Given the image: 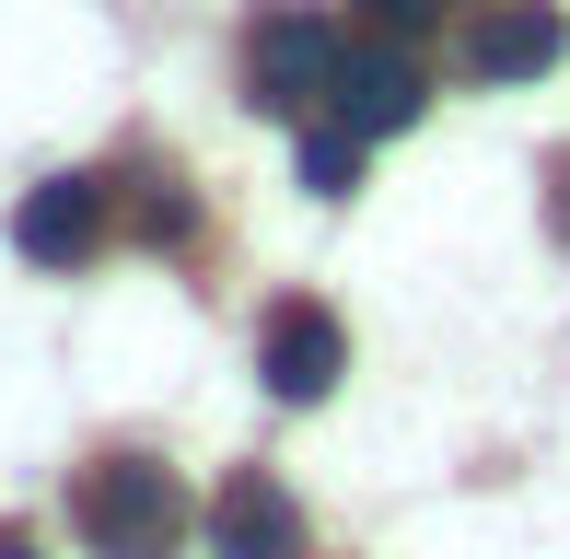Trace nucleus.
<instances>
[{"mask_svg":"<svg viewBox=\"0 0 570 559\" xmlns=\"http://www.w3.org/2000/svg\"><path fill=\"white\" fill-rule=\"evenodd\" d=\"M70 524H82L94 559H175L187 548V490L151 454H106V467L70 490Z\"/></svg>","mask_w":570,"mask_h":559,"instance_id":"obj_1","label":"nucleus"},{"mask_svg":"<svg viewBox=\"0 0 570 559\" xmlns=\"http://www.w3.org/2000/svg\"><path fill=\"white\" fill-rule=\"evenodd\" d=\"M338 59H350V36L326 12H268L245 36V106H268V117H315L326 94H338Z\"/></svg>","mask_w":570,"mask_h":559,"instance_id":"obj_2","label":"nucleus"},{"mask_svg":"<svg viewBox=\"0 0 570 559\" xmlns=\"http://www.w3.org/2000/svg\"><path fill=\"white\" fill-rule=\"evenodd\" d=\"M559 47H570L559 0H465L454 23V59L478 82H535V70H559Z\"/></svg>","mask_w":570,"mask_h":559,"instance_id":"obj_3","label":"nucleus"},{"mask_svg":"<svg viewBox=\"0 0 570 559\" xmlns=\"http://www.w3.org/2000/svg\"><path fill=\"white\" fill-rule=\"evenodd\" d=\"M420 106H431V82H420V59H407V36H361L350 59H338V94H326V117L361 129V140L420 129Z\"/></svg>","mask_w":570,"mask_h":559,"instance_id":"obj_4","label":"nucleus"},{"mask_svg":"<svg viewBox=\"0 0 570 559\" xmlns=\"http://www.w3.org/2000/svg\"><path fill=\"white\" fill-rule=\"evenodd\" d=\"M256 373H268V396L279 409H315L326 385L350 373V339H338V315L326 303H268V326H256Z\"/></svg>","mask_w":570,"mask_h":559,"instance_id":"obj_5","label":"nucleus"},{"mask_svg":"<svg viewBox=\"0 0 570 559\" xmlns=\"http://www.w3.org/2000/svg\"><path fill=\"white\" fill-rule=\"evenodd\" d=\"M210 559H315L303 548V501L268 467H233L210 490Z\"/></svg>","mask_w":570,"mask_h":559,"instance_id":"obj_6","label":"nucleus"},{"mask_svg":"<svg viewBox=\"0 0 570 559\" xmlns=\"http://www.w3.org/2000/svg\"><path fill=\"white\" fill-rule=\"evenodd\" d=\"M12 245L36 268H82L94 245H106V175H47V187H23Z\"/></svg>","mask_w":570,"mask_h":559,"instance_id":"obj_7","label":"nucleus"},{"mask_svg":"<svg viewBox=\"0 0 570 559\" xmlns=\"http://www.w3.org/2000/svg\"><path fill=\"white\" fill-rule=\"evenodd\" d=\"M292 164H303V187H315V198H350V187H361V164H373V140L326 117V129H303V151H292Z\"/></svg>","mask_w":570,"mask_h":559,"instance_id":"obj_8","label":"nucleus"},{"mask_svg":"<svg viewBox=\"0 0 570 559\" xmlns=\"http://www.w3.org/2000/svg\"><path fill=\"white\" fill-rule=\"evenodd\" d=\"M140 234H151V245H187V234H198V198L175 187V175H151V187H140Z\"/></svg>","mask_w":570,"mask_h":559,"instance_id":"obj_9","label":"nucleus"},{"mask_svg":"<svg viewBox=\"0 0 570 559\" xmlns=\"http://www.w3.org/2000/svg\"><path fill=\"white\" fill-rule=\"evenodd\" d=\"M361 12H373V36H431L443 0H361Z\"/></svg>","mask_w":570,"mask_h":559,"instance_id":"obj_10","label":"nucleus"},{"mask_svg":"<svg viewBox=\"0 0 570 559\" xmlns=\"http://www.w3.org/2000/svg\"><path fill=\"white\" fill-rule=\"evenodd\" d=\"M0 559H36V548H23V537H0Z\"/></svg>","mask_w":570,"mask_h":559,"instance_id":"obj_11","label":"nucleus"}]
</instances>
